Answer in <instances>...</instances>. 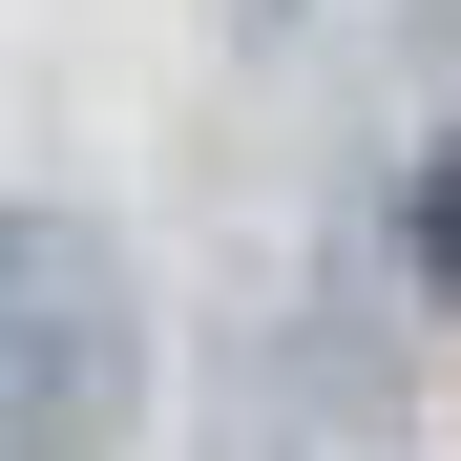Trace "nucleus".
Segmentation results:
<instances>
[{
    "instance_id": "2",
    "label": "nucleus",
    "mask_w": 461,
    "mask_h": 461,
    "mask_svg": "<svg viewBox=\"0 0 461 461\" xmlns=\"http://www.w3.org/2000/svg\"><path fill=\"white\" fill-rule=\"evenodd\" d=\"M420 273H461V147L420 168Z\"/></svg>"
},
{
    "instance_id": "1",
    "label": "nucleus",
    "mask_w": 461,
    "mask_h": 461,
    "mask_svg": "<svg viewBox=\"0 0 461 461\" xmlns=\"http://www.w3.org/2000/svg\"><path fill=\"white\" fill-rule=\"evenodd\" d=\"M147 420V273L85 210H0V461H126Z\"/></svg>"
}]
</instances>
